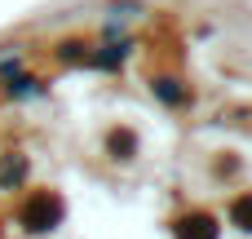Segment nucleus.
<instances>
[{
	"label": "nucleus",
	"instance_id": "obj_1",
	"mask_svg": "<svg viewBox=\"0 0 252 239\" xmlns=\"http://www.w3.org/2000/svg\"><path fill=\"white\" fill-rule=\"evenodd\" d=\"M62 222V200L53 191H35L27 204H22V226L27 231H53Z\"/></svg>",
	"mask_w": 252,
	"mask_h": 239
},
{
	"label": "nucleus",
	"instance_id": "obj_3",
	"mask_svg": "<svg viewBox=\"0 0 252 239\" xmlns=\"http://www.w3.org/2000/svg\"><path fill=\"white\" fill-rule=\"evenodd\" d=\"M106 146H111V155H115V160H133V151H137V137H133L128 129H115V133L106 137Z\"/></svg>",
	"mask_w": 252,
	"mask_h": 239
},
{
	"label": "nucleus",
	"instance_id": "obj_5",
	"mask_svg": "<svg viewBox=\"0 0 252 239\" xmlns=\"http://www.w3.org/2000/svg\"><path fill=\"white\" fill-rule=\"evenodd\" d=\"M155 93H159L164 102H182V89H177V80H155Z\"/></svg>",
	"mask_w": 252,
	"mask_h": 239
},
{
	"label": "nucleus",
	"instance_id": "obj_4",
	"mask_svg": "<svg viewBox=\"0 0 252 239\" xmlns=\"http://www.w3.org/2000/svg\"><path fill=\"white\" fill-rule=\"evenodd\" d=\"M230 222H235L239 231H252V195H239V200L230 204Z\"/></svg>",
	"mask_w": 252,
	"mask_h": 239
},
{
	"label": "nucleus",
	"instance_id": "obj_2",
	"mask_svg": "<svg viewBox=\"0 0 252 239\" xmlns=\"http://www.w3.org/2000/svg\"><path fill=\"white\" fill-rule=\"evenodd\" d=\"M177 239H217V222L208 213H186L177 222Z\"/></svg>",
	"mask_w": 252,
	"mask_h": 239
}]
</instances>
